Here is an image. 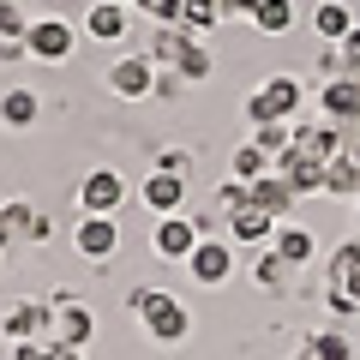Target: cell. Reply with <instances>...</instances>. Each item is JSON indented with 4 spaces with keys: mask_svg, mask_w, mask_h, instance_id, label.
<instances>
[{
    "mask_svg": "<svg viewBox=\"0 0 360 360\" xmlns=\"http://www.w3.org/2000/svg\"><path fill=\"white\" fill-rule=\"evenodd\" d=\"M300 103H307V84H300L295 72H276L264 78V84L252 90V103H246V120L252 127H270V120H295Z\"/></svg>",
    "mask_w": 360,
    "mask_h": 360,
    "instance_id": "obj_1",
    "label": "cell"
},
{
    "mask_svg": "<svg viewBox=\"0 0 360 360\" xmlns=\"http://www.w3.org/2000/svg\"><path fill=\"white\" fill-rule=\"evenodd\" d=\"M78 205H84V217H120V205H127V174L120 168H90L84 186H78Z\"/></svg>",
    "mask_w": 360,
    "mask_h": 360,
    "instance_id": "obj_2",
    "label": "cell"
},
{
    "mask_svg": "<svg viewBox=\"0 0 360 360\" xmlns=\"http://www.w3.org/2000/svg\"><path fill=\"white\" fill-rule=\"evenodd\" d=\"M186 270H193V283L222 288L234 276V240H229V234H205V240L193 246V258H186Z\"/></svg>",
    "mask_w": 360,
    "mask_h": 360,
    "instance_id": "obj_3",
    "label": "cell"
},
{
    "mask_svg": "<svg viewBox=\"0 0 360 360\" xmlns=\"http://www.w3.org/2000/svg\"><path fill=\"white\" fill-rule=\"evenodd\" d=\"M108 90H115L120 103H144V96H150L156 84H162V78H156V60L150 54H127V60H115L108 66V78H103Z\"/></svg>",
    "mask_w": 360,
    "mask_h": 360,
    "instance_id": "obj_4",
    "label": "cell"
},
{
    "mask_svg": "<svg viewBox=\"0 0 360 360\" xmlns=\"http://www.w3.org/2000/svg\"><path fill=\"white\" fill-rule=\"evenodd\" d=\"M319 108H324V120L330 127H342V132H360V84L354 78H324L319 84Z\"/></svg>",
    "mask_w": 360,
    "mask_h": 360,
    "instance_id": "obj_5",
    "label": "cell"
},
{
    "mask_svg": "<svg viewBox=\"0 0 360 360\" xmlns=\"http://www.w3.org/2000/svg\"><path fill=\"white\" fill-rule=\"evenodd\" d=\"M205 240V234L193 229V217H186V210H180V217H156V229H150V252L162 258H180V264H186V258H193V246Z\"/></svg>",
    "mask_w": 360,
    "mask_h": 360,
    "instance_id": "obj_6",
    "label": "cell"
},
{
    "mask_svg": "<svg viewBox=\"0 0 360 360\" xmlns=\"http://www.w3.org/2000/svg\"><path fill=\"white\" fill-rule=\"evenodd\" d=\"M139 319H144V336H150V342H180V336L193 330V319H186V307H180L174 295H162V288L150 295V307H144Z\"/></svg>",
    "mask_w": 360,
    "mask_h": 360,
    "instance_id": "obj_7",
    "label": "cell"
},
{
    "mask_svg": "<svg viewBox=\"0 0 360 360\" xmlns=\"http://www.w3.org/2000/svg\"><path fill=\"white\" fill-rule=\"evenodd\" d=\"M78 49V37H72V25L66 18H30V30H25V54H37V60H66V54Z\"/></svg>",
    "mask_w": 360,
    "mask_h": 360,
    "instance_id": "obj_8",
    "label": "cell"
},
{
    "mask_svg": "<svg viewBox=\"0 0 360 360\" xmlns=\"http://www.w3.org/2000/svg\"><path fill=\"white\" fill-rule=\"evenodd\" d=\"M72 246H78V258L103 264V258L120 252V222H115V217H84V222L72 229Z\"/></svg>",
    "mask_w": 360,
    "mask_h": 360,
    "instance_id": "obj_9",
    "label": "cell"
},
{
    "mask_svg": "<svg viewBox=\"0 0 360 360\" xmlns=\"http://www.w3.org/2000/svg\"><path fill=\"white\" fill-rule=\"evenodd\" d=\"M6 336H13V342H42V336H54V300H18V307L6 312Z\"/></svg>",
    "mask_w": 360,
    "mask_h": 360,
    "instance_id": "obj_10",
    "label": "cell"
},
{
    "mask_svg": "<svg viewBox=\"0 0 360 360\" xmlns=\"http://www.w3.org/2000/svg\"><path fill=\"white\" fill-rule=\"evenodd\" d=\"M276 174H283L288 186H295V193H300V198L324 193V162H319V156H307V150H300V144H288V150L276 156Z\"/></svg>",
    "mask_w": 360,
    "mask_h": 360,
    "instance_id": "obj_11",
    "label": "cell"
},
{
    "mask_svg": "<svg viewBox=\"0 0 360 360\" xmlns=\"http://www.w3.org/2000/svg\"><path fill=\"white\" fill-rule=\"evenodd\" d=\"M139 198H144V210H156V217H180V205H186V180L168 174V168H156V174L139 186Z\"/></svg>",
    "mask_w": 360,
    "mask_h": 360,
    "instance_id": "obj_12",
    "label": "cell"
},
{
    "mask_svg": "<svg viewBox=\"0 0 360 360\" xmlns=\"http://www.w3.org/2000/svg\"><path fill=\"white\" fill-rule=\"evenodd\" d=\"M295 144H300L307 156H319V162H330V156L348 150V132L330 127V120H312V127H307V120H295Z\"/></svg>",
    "mask_w": 360,
    "mask_h": 360,
    "instance_id": "obj_13",
    "label": "cell"
},
{
    "mask_svg": "<svg viewBox=\"0 0 360 360\" xmlns=\"http://www.w3.org/2000/svg\"><path fill=\"white\" fill-rule=\"evenodd\" d=\"M270 234H276V217H270V210H258L252 198H246L240 210H229V240H234V246H264Z\"/></svg>",
    "mask_w": 360,
    "mask_h": 360,
    "instance_id": "obj_14",
    "label": "cell"
},
{
    "mask_svg": "<svg viewBox=\"0 0 360 360\" xmlns=\"http://www.w3.org/2000/svg\"><path fill=\"white\" fill-rule=\"evenodd\" d=\"M37 115H42V103H37V90H30V84H13L6 96H0V127L30 132V127H37Z\"/></svg>",
    "mask_w": 360,
    "mask_h": 360,
    "instance_id": "obj_15",
    "label": "cell"
},
{
    "mask_svg": "<svg viewBox=\"0 0 360 360\" xmlns=\"http://www.w3.org/2000/svg\"><path fill=\"white\" fill-rule=\"evenodd\" d=\"M295 198H300V193L288 186L283 174H276V168H270L264 180H252V205H258V210H270L276 222H288V210H295Z\"/></svg>",
    "mask_w": 360,
    "mask_h": 360,
    "instance_id": "obj_16",
    "label": "cell"
},
{
    "mask_svg": "<svg viewBox=\"0 0 360 360\" xmlns=\"http://www.w3.org/2000/svg\"><path fill=\"white\" fill-rule=\"evenodd\" d=\"M193 42H198L193 30H180V25H156V42H150L144 54H150V60L162 66V72H174V66H180V54L193 49Z\"/></svg>",
    "mask_w": 360,
    "mask_h": 360,
    "instance_id": "obj_17",
    "label": "cell"
},
{
    "mask_svg": "<svg viewBox=\"0 0 360 360\" xmlns=\"http://www.w3.org/2000/svg\"><path fill=\"white\" fill-rule=\"evenodd\" d=\"M324 193H330V198H348V205L360 198V162H354L348 150L324 162Z\"/></svg>",
    "mask_w": 360,
    "mask_h": 360,
    "instance_id": "obj_18",
    "label": "cell"
},
{
    "mask_svg": "<svg viewBox=\"0 0 360 360\" xmlns=\"http://www.w3.org/2000/svg\"><path fill=\"white\" fill-rule=\"evenodd\" d=\"M54 342H66V348H84V342H90V307H78V300L54 307Z\"/></svg>",
    "mask_w": 360,
    "mask_h": 360,
    "instance_id": "obj_19",
    "label": "cell"
},
{
    "mask_svg": "<svg viewBox=\"0 0 360 360\" xmlns=\"http://www.w3.org/2000/svg\"><path fill=\"white\" fill-rule=\"evenodd\" d=\"M84 30H90L96 42H120V37H127V6H115V0H96V6L84 13Z\"/></svg>",
    "mask_w": 360,
    "mask_h": 360,
    "instance_id": "obj_20",
    "label": "cell"
},
{
    "mask_svg": "<svg viewBox=\"0 0 360 360\" xmlns=\"http://www.w3.org/2000/svg\"><path fill=\"white\" fill-rule=\"evenodd\" d=\"M312 30H319L324 42H342L348 30H354V13H348L342 0H324V6H312Z\"/></svg>",
    "mask_w": 360,
    "mask_h": 360,
    "instance_id": "obj_21",
    "label": "cell"
},
{
    "mask_svg": "<svg viewBox=\"0 0 360 360\" xmlns=\"http://www.w3.org/2000/svg\"><path fill=\"white\" fill-rule=\"evenodd\" d=\"M270 246L288 258V264H307L312 252H319V240H312V229H288V222H276V234H270Z\"/></svg>",
    "mask_w": 360,
    "mask_h": 360,
    "instance_id": "obj_22",
    "label": "cell"
},
{
    "mask_svg": "<svg viewBox=\"0 0 360 360\" xmlns=\"http://www.w3.org/2000/svg\"><path fill=\"white\" fill-rule=\"evenodd\" d=\"M288 25H295V0H264V6L252 13V30H258V37H283Z\"/></svg>",
    "mask_w": 360,
    "mask_h": 360,
    "instance_id": "obj_23",
    "label": "cell"
},
{
    "mask_svg": "<svg viewBox=\"0 0 360 360\" xmlns=\"http://www.w3.org/2000/svg\"><path fill=\"white\" fill-rule=\"evenodd\" d=\"M229 168H234V180H264L270 168H276V156H270V150H258V144H240Z\"/></svg>",
    "mask_w": 360,
    "mask_h": 360,
    "instance_id": "obj_24",
    "label": "cell"
},
{
    "mask_svg": "<svg viewBox=\"0 0 360 360\" xmlns=\"http://www.w3.org/2000/svg\"><path fill=\"white\" fill-rule=\"evenodd\" d=\"M288 270H295V264H288V258L276 252V246H264V252L252 258V283H258V288H283V276H288Z\"/></svg>",
    "mask_w": 360,
    "mask_h": 360,
    "instance_id": "obj_25",
    "label": "cell"
},
{
    "mask_svg": "<svg viewBox=\"0 0 360 360\" xmlns=\"http://www.w3.org/2000/svg\"><path fill=\"white\" fill-rule=\"evenodd\" d=\"M252 144L270 156H283L288 144H295V120H270V127H252Z\"/></svg>",
    "mask_w": 360,
    "mask_h": 360,
    "instance_id": "obj_26",
    "label": "cell"
},
{
    "mask_svg": "<svg viewBox=\"0 0 360 360\" xmlns=\"http://www.w3.org/2000/svg\"><path fill=\"white\" fill-rule=\"evenodd\" d=\"M307 354L312 360H354V342L336 336V330H324V336H312V342H307Z\"/></svg>",
    "mask_w": 360,
    "mask_h": 360,
    "instance_id": "obj_27",
    "label": "cell"
},
{
    "mask_svg": "<svg viewBox=\"0 0 360 360\" xmlns=\"http://www.w3.org/2000/svg\"><path fill=\"white\" fill-rule=\"evenodd\" d=\"M25 30H30L25 6L18 0H0V42H25Z\"/></svg>",
    "mask_w": 360,
    "mask_h": 360,
    "instance_id": "obj_28",
    "label": "cell"
},
{
    "mask_svg": "<svg viewBox=\"0 0 360 360\" xmlns=\"http://www.w3.org/2000/svg\"><path fill=\"white\" fill-rule=\"evenodd\" d=\"M180 78H186V84H198V78H210V49L205 42H193V49L180 54V66H174Z\"/></svg>",
    "mask_w": 360,
    "mask_h": 360,
    "instance_id": "obj_29",
    "label": "cell"
},
{
    "mask_svg": "<svg viewBox=\"0 0 360 360\" xmlns=\"http://www.w3.org/2000/svg\"><path fill=\"white\" fill-rule=\"evenodd\" d=\"M144 18H156V25H180V13H186V0H132Z\"/></svg>",
    "mask_w": 360,
    "mask_h": 360,
    "instance_id": "obj_30",
    "label": "cell"
},
{
    "mask_svg": "<svg viewBox=\"0 0 360 360\" xmlns=\"http://www.w3.org/2000/svg\"><path fill=\"white\" fill-rule=\"evenodd\" d=\"M0 222H6L13 234H30V229H37V210H30V205H0Z\"/></svg>",
    "mask_w": 360,
    "mask_h": 360,
    "instance_id": "obj_31",
    "label": "cell"
},
{
    "mask_svg": "<svg viewBox=\"0 0 360 360\" xmlns=\"http://www.w3.org/2000/svg\"><path fill=\"white\" fill-rule=\"evenodd\" d=\"M336 49H342V66H348V78H354V72H360V25L348 30V37L336 42Z\"/></svg>",
    "mask_w": 360,
    "mask_h": 360,
    "instance_id": "obj_32",
    "label": "cell"
},
{
    "mask_svg": "<svg viewBox=\"0 0 360 360\" xmlns=\"http://www.w3.org/2000/svg\"><path fill=\"white\" fill-rule=\"evenodd\" d=\"M264 0H222V18H252Z\"/></svg>",
    "mask_w": 360,
    "mask_h": 360,
    "instance_id": "obj_33",
    "label": "cell"
},
{
    "mask_svg": "<svg viewBox=\"0 0 360 360\" xmlns=\"http://www.w3.org/2000/svg\"><path fill=\"white\" fill-rule=\"evenodd\" d=\"M42 360H84V348H66V342H49V354Z\"/></svg>",
    "mask_w": 360,
    "mask_h": 360,
    "instance_id": "obj_34",
    "label": "cell"
},
{
    "mask_svg": "<svg viewBox=\"0 0 360 360\" xmlns=\"http://www.w3.org/2000/svg\"><path fill=\"white\" fill-rule=\"evenodd\" d=\"M342 295H348V300H354V307H360V270H354V276H348V283H342Z\"/></svg>",
    "mask_w": 360,
    "mask_h": 360,
    "instance_id": "obj_35",
    "label": "cell"
},
{
    "mask_svg": "<svg viewBox=\"0 0 360 360\" xmlns=\"http://www.w3.org/2000/svg\"><path fill=\"white\" fill-rule=\"evenodd\" d=\"M13 240H18V234H13V229H6V222H0V252H6V246H13Z\"/></svg>",
    "mask_w": 360,
    "mask_h": 360,
    "instance_id": "obj_36",
    "label": "cell"
},
{
    "mask_svg": "<svg viewBox=\"0 0 360 360\" xmlns=\"http://www.w3.org/2000/svg\"><path fill=\"white\" fill-rule=\"evenodd\" d=\"M348 156H354V162H360V132H348Z\"/></svg>",
    "mask_w": 360,
    "mask_h": 360,
    "instance_id": "obj_37",
    "label": "cell"
},
{
    "mask_svg": "<svg viewBox=\"0 0 360 360\" xmlns=\"http://www.w3.org/2000/svg\"><path fill=\"white\" fill-rule=\"evenodd\" d=\"M354 229H360V198H354Z\"/></svg>",
    "mask_w": 360,
    "mask_h": 360,
    "instance_id": "obj_38",
    "label": "cell"
},
{
    "mask_svg": "<svg viewBox=\"0 0 360 360\" xmlns=\"http://www.w3.org/2000/svg\"><path fill=\"white\" fill-rule=\"evenodd\" d=\"M0 336H6V312H0Z\"/></svg>",
    "mask_w": 360,
    "mask_h": 360,
    "instance_id": "obj_39",
    "label": "cell"
},
{
    "mask_svg": "<svg viewBox=\"0 0 360 360\" xmlns=\"http://www.w3.org/2000/svg\"><path fill=\"white\" fill-rule=\"evenodd\" d=\"M115 6H132V0H115Z\"/></svg>",
    "mask_w": 360,
    "mask_h": 360,
    "instance_id": "obj_40",
    "label": "cell"
},
{
    "mask_svg": "<svg viewBox=\"0 0 360 360\" xmlns=\"http://www.w3.org/2000/svg\"><path fill=\"white\" fill-rule=\"evenodd\" d=\"M300 360H312V354H300Z\"/></svg>",
    "mask_w": 360,
    "mask_h": 360,
    "instance_id": "obj_41",
    "label": "cell"
}]
</instances>
